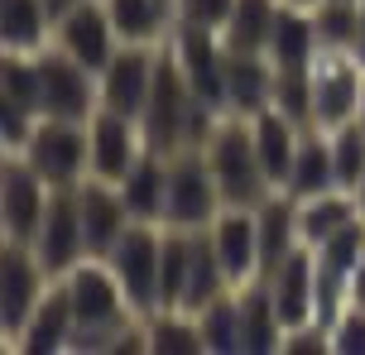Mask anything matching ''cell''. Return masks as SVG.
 <instances>
[{
  "mask_svg": "<svg viewBox=\"0 0 365 355\" xmlns=\"http://www.w3.org/2000/svg\"><path fill=\"white\" fill-rule=\"evenodd\" d=\"M331 159H336V183L351 192V187L365 178V130H361V120H346V125L331 130Z\"/></svg>",
  "mask_w": 365,
  "mask_h": 355,
  "instance_id": "obj_33",
  "label": "cell"
},
{
  "mask_svg": "<svg viewBox=\"0 0 365 355\" xmlns=\"http://www.w3.org/2000/svg\"><path fill=\"white\" fill-rule=\"evenodd\" d=\"M274 101V63L264 53H231L226 48V111L259 115Z\"/></svg>",
  "mask_w": 365,
  "mask_h": 355,
  "instance_id": "obj_22",
  "label": "cell"
},
{
  "mask_svg": "<svg viewBox=\"0 0 365 355\" xmlns=\"http://www.w3.org/2000/svg\"><path fill=\"white\" fill-rule=\"evenodd\" d=\"M289 5H303V10H312V5H317V0H289Z\"/></svg>",
  "mask_w": 365,
  "mask_h": 355,
  "instance_id": "obj_41",
  "label": "cell"
},
{
  "mask_svg": "<svg viewBox=\"0 0 365 355\" xmlns=\"http://www.w3.org/2000/svg\"><path fill=\"white\" fill-rule=\"evenodd\" d=\"M274 15H279V0H236L231 19L221 24V43L231 53H264Z\"/></svg>",
  "mask_w": 365,
  "mask_h": 355,
  "instance_id": "obj_28",
  "label": "cell"
},
{
  "mask_svg": "<svg viewBox=\"0 0 365 355\" xmlns=\"http://www.w3.org/2000/svg\"><path fill=\"white\" fill-rule=\"evenodd\" d=\"M356 58L365 63V0H356Z\"/></svg>",
  "mask_w": 365,
  "mask_h": 355,
  "instance_id": "obj_37",
  "label": "cell"
},
{
  "mask_svg": "<svg viewBox=\"0 0 365 355\" xmlns=\"http://www.w3.org/2000/svg\"><path fill=\"white\" fill-rule=\"evenodd\" d=\"M178 5V24H197V29H217L231 19L236 0H173Z\"/></svg>",
  "mask_w": 365,
  "mask_h": 355,
  "instance_id": "obj_35",
  "label": "cell"
},
{
  "mask_svg": "<svg viewBox=\"0 0 365 355\" xmlns=\"http://www.w3.org/2000/svg\"><path fill=\"white\" fill-rule=\"evenodd\" d=\"M351 192H356V211H361V221H365V178L356 187H351Z\"/></svg>",
  "mask_w": 365,
  "mask_h": 355,
  "instance_id": "obj_39",
  "label": "cell"
},
{
  "mask_svg": "<svg viewBox=\"0 0 365 355\" xmlns=\"http://www.w3.org/2000/svg\"><path fill=\"white\" fill-rule=\"evenodd\" d=\"M73 192H77V211H82V231H87V255L106 260L110 245L120 240L125 226H130L125 197H120V187L106 183V178H82Z\"/></svg>",
  "mask_w": 365,
  "mask_h": 355,
  "instance_id": "obj_17",
  "label": "cell"
},
{
  "mask_svg": "<svg viewBox=\"0 0 365 355\" xmlns=\"http://www.w3.org/2000/svg\"><path fill=\"white\" fill-rule=\"evenodd\" d=\"M106 10L125 43H164L168 19H178L173 0H106Z\"/></svg>",
  "mask_w": 365,
  "mask_h": 355,
  "instance_id": "obj_27",
  "label": "cell"
},
{
  "mask_svg": "<svg viewBox=\"0 0 365 355\" xmlns=\"http://www.w3.org/2000/svg\"><path fill=\"white\" fill-rule=\"evenodd\" d=\"M53 187L43 183L24 154H5V169H0V226H5V240H34L38 221L48 211Z\"/></svg>",
  "mask_w": 365,
  "mask_h": 355,
  "instance_id": "obj_12",
  "label": "cell"
},
{
  "mask_svg": "<svg viewBox=\"0 0 365 355\" xmlns=\"http://www.w3.org/2000/svg\"><path fill=\"white\" fill-rule=\"evenodd\" d=\"M159 48L164 43H120V53L96 73V82H101V106L106 111L135 115V120L145 115L149 87H154V73H159Z\"/></svg>",
  "mask_w": 365,
  "mask_h": 355,
  "instance_id": "obj_11",
  "label": "cell"
},
{
  "mask_svg": "<svg viewBox=\"0 0 365 355\" xmlns=\"http://www.w3.org/2000/svg\"><path fill=\"white\" fill-rule=\"evenodd\" d=\"M312 19H317L322 48L356 53V0H317L312 5Z\"/></svg>",
  "mask_w": 365,
  "mask_h": 355,
  "instance_id": "obj_32",
  "label": "cell"
},
{
  "mask_svg": "<svg viewBox=\"0 0 365 355\" xmlns=\"http://www.w3.org/2000/svg\"><path fill=\"white\" fill-rule=\"evenodd\" d=\"M202 149H207V164L217 173V187H221V197H226V206H259L269 192H279L264 178V164H259V154H255L250 115L221 111L217 130H212V139Z\"/></svg>",
  "mask_w": 365,
  "mask_h": 355,
  "instance_id": "obj_2",
  "label": "cell"
},
{
  "mask_svg": "<svg viewBox=\"0 0 365 355\" xmlns=\"http://www.w3.org/2000/svg\"><path fill=\"white\" fill-rule=\"evenodd\" d=\"M202 327V346L212 355H245V332H240V293H221L217 302H207L202 312H192Z\"/></svg>",
  "mask_w": 365,
  "mask_h": 355,
  "instance_id": "obj_29",
  "label": "cell"
},
{
  "mask_svg": "<svg viewBox=\"0 0 365 355\" xmlns=\"http://www.w3.org/2000/svg\"><path fill=\"white\" fill-rule=\"evenodd\" d=\"M48 269L38 264L34 245L24 240H5L0 250V332H5V346H15V337L24 332L29 312L38 307V298L48 293Z\"/></svg>",
  "mask_w": 365,
  "mask_h": 355,
  "instance_id": "obj_7",
  "label": "cell"
},
{
  "mask_svg": "<svg viewBox=\"0 0 365 355\" xmlns=\"http://www.w3.org/2000/svg\"><path fill=\"white\" fill-rule=\"evenodd\" d=\"M168 48L178 58L187 87L197 92V101L226 111V43L217 29H197V24H173Z\"/></svg>",
  "mask_w": 365,
  "mask_h": 355,
  "instance_id": "obj_10",
  "label": "cell"
},
{
  "mask_svg": "<svg viewBox=\"0 0 365 355\" xmlns=\"http://www.w3.org/2000/svg\"><path fill=\"white\" fill-rule=\"evenodd\" d=\"M264 288H269L274 312L284 322V332L308 327V322H322L317 317V250L298 245L293 255H284V260L264 274Z\"/></svg>",
  "mask_w": 365,
  "mask_h": 355,
  "instance_id": "obj_14",
  "label": "cell"
},
{
  "mask_svg": "<svg viewBox=\"0 0 365 355\" xmlns=\"http://www.w3.org/2000/svg\"><path fill=\"white\" fill-rule=\"evenodd\" d=\"M159 260H164V226L159 221H130L125 235L110 245V274L120 279L130 307L149 317L159 312Z\"/></svg>",
  "mask_w": 365,
  "mask_h": 355,
  "instance_id": "obj_4",
  "label": "cell"
},
{
  "mask_svg": "<svg viewBox=\"0 0 365 355\" xmlns=\"http://www.w3.org/2000/svg\"><path fill=\"white\" fill-rule=\"evenodd\" d=\"M48 29L53 15L43 0H0V38H5V53H43L48 48Z\"/></svg>",
  "mask_w": 365,
  "mask_h": 355,
  "instance_id": "obj_25",
  "label": "cell"
},
{
  "mask_svg": "<svg viewBox=\"0 0 365 355\" xmlns=\"http://www.w3.org/2000/svg\"><path fill=\"white\" fill-rule=\"evenodd\" d=\"M240 293V332H245V355H264L284 346V322L274 312V298L264 279L250 283V288H236Z\"/></svg>",
  "mask_w": 365,
  "mask_h": 355,
  "instance_id": "obj_26",
  "label": "cell"
},
{
  "mask_svg": "<svg viewBox=\"0 0 365 355\" xmlns=\"http://www.w3.org/2000/svg\"><path fill=\"white\" fill-rule=\"evenodd\" d=\"M221 197L217 173L207 164V149H178L168 154V211L164 226H182V231H202L221 216Z\"/></svg>",
  "mask_w": 365,
  "mask_h": 355,
  "instance_id": "obj_5",
  "label": "cell"
},
{
  "mask_svg": "<svg viewBox=\"0 0 365 355\" xmlns=\"http://www.w3.org/2000/svg\"><path fill=\"white\" fill-rule=\"evenodd\" d=\"M317 53H322V38H317L312 10L279 0V15H274V29H269V48H264L274 73H308L312 63H317Z\"/></svg>",
  "mask_w": 365,
  "mask_h": 355,
  "instance_id": "obj_19",
  "label": "cell"
},
{
  "mask_svg": "<svg viewBox=\"0 0 365 355\" xmlns=\"http://www.w3.org/2000/svg\"><path fill=\"white\" fill-rule=\"evenodd\" d=\"M361 92H365V63L361 58L322 48L317 63H312V125L336 130V125L356 120Z\"/></svg>",
  "mask_w": 365,
  "mask_h": 355,
  "instance_id": "obj_8",
  "label": "cell"
},
{
  "mask_svg": "<svg viewBox=\"0 0 365 355\" xmlns=\"http://www.w3.org/2000/svg\"><path fill=\"white\" fill-rule=\"evenodd\" d=\"M207 231H212V245H217V260L226 269L231 288H250V283L264 279L255 206H221V216Z\"/></svg>",
  "mask_w": 365,
  "mask_h": 355,
  "instance_id": "obj_16",
  "label": "cell"
},
{
  "mask_svg": "<svg viewBox=\"0 0 365 355\" xmlns=\"http://www.w3.org/2000/svg\"><path fill=\"white\" fill-rule=\"evenodd\" d=\"M91 130V178H106V183H125V173L145 159V130L135 115H120V111H101L87 120Z\"/></svg>",
  "mask_w": 365,
  "mask_h": 355,
  "instance_id": "obj_15",
  "label": "cell"
},
{
  "mask_svg": "<svg viewBox=\"0 0 365 355\" xmlns=\"http://www.w3.org/2000/svg\"><path fill=\"white\" fill-rule=\"evenodd\" d=\"M53 43L63 48V53H73L82 68L101 73L110 58L120 53L125 38H120V29H115L106 0H82L77 10H68V15L53 24Z\"/></svg>",
  "mask_w": 365,
  "mask_h": 355,
  "instance_id": "obj_13",
  "label": "cell"
},
{
  "mask_svg": "<svg viewBox=\"0 0 365 355\" xmlns=\"http://www.w3.org/2000/svg\"><path fill=\"white\" fill-rule=\"evenodd\" d=\"M356 120H361V130H365V92H361V111H356Z\"/></svg>",
  "mask_w": 365,
  "mask_h": 355,
  "instance_id": "obj_40",
  "label": "cell"
},
{
  "mask_svg": "<svg viewBox=\"0 0 365 355\" xmlns=\"http://www.w3.org/2000/svg\"><path fill=\"white\" fill-rule=\"evenodd\" d=\"M38 63V92H43V115L58 120H91L101 111V82L91 68H82L73 53H63L58 43H48L43 53H34Z\"/></svg>",
  "mask_w": 365,
  "mask_h": 355,
  "instance_id": "obj_6",
  "label": "cell"
},
{
  "mask_svg": "<svg viewBox=\"0 0 365 355\" xmlns=\"http://www.w3.org/2000/svg\"><path fill=\"white\" fill-rule=\"evenodd\" d=\"M250 134H255V154H259V164H264V178L284 192L293 154H298V139H303V125H293L279 106H264L259 115H250Z\"/></svg>",
  "mask_w": 365,
  "mask_h": 355,
  "instance_id": "obj_21",
  "label": "cell"
},
{
  "mask_svg": "<svg viewBox=\"0 0 365 355\" xmlns=\"http://www.w3.org/2000/svg\"><path fill=\"white\" fill-rule=\"evenodd\" d=\"M34 255L48 269V279H63L68 269L87 260V231H82V211H77V192L73 187H53L48 211L34 231Z\"/></svg>",
  "mask_w": 365,
  "mask_h": 355,
  "instance_id": "obj_9",
  "label": "cell"
},
{
  "mask_svg": "<svg viewBox=\"0 0 365 355\" xmlns=\"http://www.w3.org/2000/svg\"><path fill=\"white\" fill-rule=\"evenodd\" d=\"M327 327H331V351L336 355H365V307L346 302Z\"/></svg>",
  "mask_w": 365,
  "mask_h": 355,
  "instance_id": "obj_34",
  "label": "cell"
},
{
  "mask_svg": "<svg viewBox=\"0 0 365 355\" xmlns=\"http://www.w3.org/2000/svg\"><path fill=\"white\" fill-rule=\"evenodd\" d=\"M346 302L365 307V255H361V264H356V274H351V283H346Z\"/></svg>",
  "mask_w": 365,
  "mask_h": 355,
  "instance_id": "obj_36",
  "label": "cell"
},
{
  "mask_svg": "<svg viewBox=\"0 0 365 355\" xmlns=\"http://www.w3.org/2000/svg\"><path fill=\"white\" fill-rule=\"evenodd\" d=\"M43 5H48V15H53V24H58V19L68 15V10H77L82 0H43Z\"/></svg>",
  "mask_w": 365,
  "mask_h": 355,
  "instance_id": "obj_38",
  "label": "cell"
},
{
  "mask_svg": "<svg viewBox=\"0 0 365 355\" xmlns=\"http://www.w3.org/2000/svg\"><path fill=\"white\" fill-rule=\"evenodd\" d=\"M63 288L73 298V312H77V337H73V351H120V341L130 332V317H140L130 307L120 279L110 274L106 260H87L63 274Z\"/></svg>",
  "mask_w": 365,
  "mask_h": 355,
  "instance_id": "obj_1",
  "label": "cell"
},
{
  "mask_svg": "<svg viewBox=\"0 0 365 355\" xmlns=\"http://www.w3.org/2000/svg\"><path fill=\"white\" fill-rule=\"evenodd\" d=\"M356 216H361V211H356V192H346V187L303 197V202H298V240L308 245V250H317V245L331 240V235H336L341 226H351Z\"/></svg>",
  "mask_w": 365,
  "mask_h": 355,
  "instance_id": "obj_24",
  "label": "cell"
},
{
  "mask_svg": "<svg viewBox=\"0 0 365 355\" xmlns=\"http://www.w3.org/2000/svg\"><path fill=\"white\" fill-rule=\"evenodd\" d=\"M149 351H164V355H202V327L192 312H182V307H159V312H149Z\"/></svg>",
  "mask_w": 365,
  "mask_h": 355,
  "instance_id": "obj_30",
  "label": "cell"
},
{
  "mask_svg": "<svg viewBox=\"0 0 365 355\" xmlns=\"http://www.w3.org/2000/svg\"><path fill=\"white\" fill-rule=\"evenodd\" d=\"M73 337H77V312H73V298L63 279L48 283V293L38 298V307L29 312L24 332L15 337V351L24 355H48V351H73Z\"/></svg>",
  "mask_w": 365,
  "mask_h": 355,
  "instance_id": "obj_18",
  "label": "cell"
},
{
  "mask_svg": "<svg viewBox=\"0 0 365 355\" xmlns=\"http://www.w3.org/2000/svg\"><path fill=\"white\" fill-rule=\"evenodd\" d=\"M336 183V159H331V130L322 125H308L303 139H298V154H293V169H289V192L293 202H303V197H317V192H331Z\"/></svg>",
  "mask_w": 365,
  "mask_h": 355,
  "instance_id": "obj_20",
  "label": "cell"
},
{
  "mask_svg": "<svg viewBox=\"0 0 365 355\" xmlns=\"http://www.w3.org/2000/svg\"><path fill=\"white\" fill-rule=\"evenodd\" d=\"M24 159L29 169L48 187H77L91 178V130L87 120H58V115H38L34 134L24 139Z\"/></svg>",
  "mask_w": 365,
  "mask_h": 355,
  "instance_id": "obj_3",
  "label": "cell"
},
{
  "mask_svg": "<svg viewBox=\"0 0 365 355\" xmlns=\"http://www.w3.org/2000/svg\"><path fill=\"white\" fill-rule=\"evenodd\" d=\"M0 106H15L24 115H43L34 53H5V63H0Z\"/></svg>",
  "mask_w": 365,
  "mask_h": 355,
  "instance_id": "obj_31",
  "label": "cell"
},
{
  "mask_svg": "<svg viewBox=\"0 0 365 355\" xmlns=\"http://www.w3.org/2000/svg\"><path fill=\"white\" fill-rule=\"evenodd\" d=\"M120 197H125V206H130V221H159L164 226V211H168V154L145 149V159L125 173Z\"/></svg>",
  "mask_w": 365,
  "mask_h": 355,
  "instance_id": "obj_23",
  "label": "cell"
}]
</instances>
